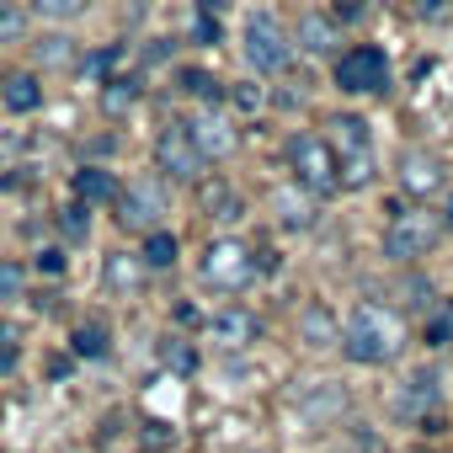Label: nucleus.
I'll return each mask as SVG.
<instances>
[{
  "label": "nucleus",
  "instance_id": "1",
  "mask_svg": "<svg viewBox=\"0 0 453 453\" xmlns=\"http://www.w3.org/2000/svg\"><path fill=\"white\" fill-rule=\"evenodd\" d=\"M400 347H405V326H400V315H389L384 304H357V310L347 315V326H342V352H347L352 363H363V368L389 363Z\"/></svg>",
  "mask_w": 453,
  "mask_h": 453
},
{
  "label": "nucleus",
  "instance_id": "2",
  "mask_svg": "<svg viewBox=\"0 0 453 453\" xmlns=\"http://www.w3.org/2000/svg\"><path fill=\"white\" fill-rule=\"evenodd\" d=\"M283 160H288V171L299 176V187H304V192H336V187H342L336 150H331L320 134H288Z\"/></svg>",
  "mask_w": 453,
  "mask_h": 453
},
{
  "label": "nucleus",
  "instance_id": "3",
  "mask_svg": "<svg viewBox=\"0 0 453 453\" xmlns=\"http://www.w3.org/2000/svg\"><path fill=\"white\" fill-rule=\"evenodd\" d=\"M442 235V219L426 213V208H400L389 219V230H384V257L389 262H421Z\"/></svg>",
  "mask_w": 453,
  "mask_h": 453
},
{
  "label": "nucleus",
  "instance_id": "4",
  "mask_svg": "<svg viewBox=\"0 0 453 453\" xmlns=\"http://www.w3.org/2000/svg\"><path fill=\"white\" fill-rule=\"evenodd\" d=\"M246 59H251V70H262V75H283V70L294 65V43H288L283 22H278L273 12H251V17H246Z\"/></svg>",
  "mask_w": 453,
  "mask_h": 453
},
{
  "label": "nucleus",
  "instance_id": "5",
  "mask_svg": "<svg viewBox=\"0 0 453 453\" xmlns=\"http://www.w3.org/2000/svg\"><path fill=\"white\" fill-rule=\"evenodd\" d=\"M336 86L347 96H379L389 91V54L379 43H357L336 59Z\"/></svg>",
  "mask_w": 453,
  "mask_h": 453
},
{
  "label": "nucleus",
  "instance_id": "6",
  "mask_svg": "<svg viewBox=\"0 0 453 453\" xmlns=\"http://www.w3.org/2000/svg\"><path fill=\"white\" fill-rule=\"evenodd\" d=\"M257 278V251L241 246V241H213L203 251V283L219 288V294H241L246 283Z\"/></svg>",
  "mask_w": 453,
  "mask_h": 453
},
{
  "label": "nucleus",
  "instance_id": "7",
  "mask_svg": "<svg viewBox=\"0 0 453 453\" xmlns=\"http://www.w3.org/2000/svg\"><path fill=\"white\" fill-rule=\"evenodd\" d=\"M389 405H395V416H405V421H421L426 432H437L442 373H437V368H416V373H405V384L389 395Z\"/></svg>",
  "mask_w": 453,
  "mask_h": 453
},
{
  "label": "nucleus",
  "instance_id": "8",
  "mask_svg": "<svg viewBox=\"0 0 453 453\" xmlns=\"http://www.w3.org/2000/svg\"><path fill=\"white\" fill-rule=\"evenodd\" d=\"M155 165H160L171 181H197L203 165H208V155L197 150V139H192L187 123H165L160 139H155Z\"/></svg>",
  "mask_w": 453,
  "mask_h": 453
},
{
  "label": "nucleus",
  "instance_id": "9",
  "mask_svg": "<svg viewBox=\"0 0 453 453\" xmlns=\"http://www.w3.org/2000/svg\"><path fill=\"white\" fill-rule=\"evenodd\" d=\"M112 213H118V224H123V230H134V235H150L155 224H160V213H165V192H160L150 176H134V181L118 192Z\"/></svg>",
  "mask_w": 453,
  "mask_h": 453
},
{
  "label": "nucleus",
  "instance_id": "10",
  "mask_svg": "<svg viewBox=\"0 0 453 453\" xmlns=\"http://www.w3.org/2000/svg\"><path fill=\"white\" fill-rule=\"evenodd\" d=\"M197 208H203L213 224H235V219L246 213L235 181H224V176H203V181H197Z\"/></svg>",
  "mask_w": 453,
  "mask_h": 453
},
{
  "label": "nucleus",
  "instance_id": "11",
  "mask_svg": "<svg viewBox=\"0 0 453 453\" xmlns=\"http://www.w3.org/2000/svg\"><path fill=\"white\" fill-rule=\"evenodd\" d=\"M187 128H192V139H197V150H203L208 160H224V155H235V123L224 118V112H197Z\"/></svg>",
  "mask_w": 453,
  "mask_h": 453
},
{
  "label": "nucleus",
  "instance_id": "12",
  "mask_svg": "<svg viewBox=\"0 0 453 453\" xmlns=\"http://www.w3.org/2000/svg\"><path fill=\"white\" fill-rule=\"evenodd\" d=\"M400 187H405L411 197L437 192V187H442V160H437L432 150H405V155H400Z\"/></svg>",
  "mask_w": 453,
  "mask_h": 453
},
{
  "label": "nucleus",
  "instance_id": "13",
  "mask_svg": "<svg viewBox=\"0 0 453 453\" xmlns=\"http://www.w3.org/2000/svg\"><path fill=\"white\" fill-rule=\"evenodd\" d=\"M208 336L219 342V347H246V342H257V315L251 310H241V304H230V310H219L213 320H208Z\"/></svg>",
  "mask_w": 453,
  "mask_h": 453
},
{
  "label": "nucleus",
  "instance_id": "14",
  "mask_svg": "<svg viewBox=\"0 0 453 453\" xmlns=\"http://www.w3.org/2000/svg\"><path fill=\"white\" fill-rule=\"evenodd\" d=\"M326 144L336 150V160L373 155V150H368V123H363V118H352V112H336V118L326 123Z\"/></svg>",
  "mask_w": 453,
  "mask_h": 453
},
{
  "label": "nucleus",
  "instance_id": "15",
  "mask_svg": "<svg viewBox=\"0 0 453 453\" xmlns=\"http://www.w3.org/2000/svg\"><path fill=\"white\" fill-rule=\"evenodd\" d=\"M299 411H304L310 421H331V416L347 411V389H342L336 379H320V389H299Z\"/></svg>",
  "mask_w": 453,
  "mask_h": 453
},
{
  "label": "nucleus",
  "instance_id": "16",
  "mask_svg": "<svg viewBox=\"0 0 453 453\" xmlns=\"http://www.w3.org/2000/svg\"><path fill=\"white\" fill-rule=\"evenodd\" d=\"M118 192H123V187H118V176H112L107 165H81V171H75V197H81L86 208H91V203H118Z\"/></svg>",
  "mask_w": 453,
  "mask_h": 453
},
{
  "label": "nucleus",
  "instance_id": "17",
  "mask_svg": "<svg viewBox=\"0 0 453 453\" xmlns=\"http://www.w3.org/2000/svg\"><path fill=\"white\" fill-rule=\"evenodd\" d=\"M0 102H6V112H38V107H43V86H38V75L12 70L6 81H0Z\"/></svg>",
  "mask_w": 453,
  "mask_h": 453
},
{
  "label": "nucleus",
  "instance_id": "18",
  "mask_svg": "<svg viewBox=\"0 0 453 453\" xmlns=\"http://www.w3.org/2000/svg\"><path fill=\"white\" fill-rule=\"evenodd\" d=\"M299 342H304V347H336V342H342L336 315H331L326 304H310V310L299 315Z\"/></svg>",
  "mask_w": 453,
  "mask_h": 453
},
{
  "label": "nucleus",
  "instance_id": "19",
  "mask_svg": "<svg viewBox=\"0 0 453 453\" xmlns=\"http://www.w3.org/2000/svg\"><path fill=\"white\" fill-rule=\"evenodd\" d=\"M299 49L304 54H336V22L331 17H320V12H310V17H299Z\"/></svg>",
  "mask_w": 453,
  "mask_h": 453
},
{
  "label": "nucleus",
  "instance_id": "20",
  "mask_svg": "<svg viewBox=\"0 0 453 453\" xmlns=\"http://www.w3.org/2000/svg\"><path fill=\"white\" fill-rule=\"evenodd\" d=\"M273 208H278V224H288V230H310V224H315V208H310L304 187H283L273 197Z\"/></svg>",
  "mask_w": 453,
  "mask_h": 453
},
{
  "label": "nucleus",
  "instance_id": "21",
  "mask_svg": "<svg viewBox=\"0 0 453 453\" xmlns=\"http://www.w3.org/2000/svg\"><path fill=\"white\" fill-rule=\"evenodd\" d=\"M176 257H181L176 235H165V230H150V235H144V251H139L144 273H171V267H176Z\"/></svg>",
  "mask_w": 453,
  "mask_h": 453
},
{
  "label": "nucleus",
  "instance_id": "22",
  "mask_svg": "<svg viewBox=\"0 0 453 453\" xmlns=\"http://www.w3.org/2000/svg\"><path fill=\"white\" fill-rule=\"evenodd\" d=\"M134 102H139V81H134V75H112V81L102 86V107H107V112H128Z\"/></svg>",
  "mask_w": 453,
  "mask_h": 453
},
{
  "label": "nucleus",
  "instance_id": "23",
  "mask_svg": "<svg viewBox=\"0 0 453 453\" xmlns=\"http://www.w3.org/2000/svg\"><path fill=\"white\" fill-rule=\"evenodd\" d=\"M59 235L70 241V246H81L86 235H91V219H86V203L75 197L70 208H59Z\"/></svg>",
  "mask_w": 453,
  "mask_h": 453
},
{
  "label": "nucleus",
  "instance_id": "24",
  "mask_svg": "<svg viewBox=\"0 0 453 453\" xmlns=\"http://www.w3.org/2000/svg\"><path fill=\"white\" fill-rule=\"evenodd\" d=\"M70 347H75V357H107V331L102 326H75V336H70Z\"/></svg>",
  "mask_w": 453,
  "mask_h": 453
},
{
  "label": "nucleus",
  "instance_id": "25",
  "mask_svg": "<svg viewBox=\"0 0 453 453\" xmlns=\"http://www.w3.org/2000/svg\"><path fill=\"white\" fill-rule=\"evenodd\" d=\"M22 288H27V267H22V262H12V257H0V304L22 299Z\"/></svg>",
  "mask_w": 453,
  "mask_h": 453
},
{
  "label": "nucleus",
  "instance_id": "26",
  "mask_svg": "<svg viewBox=\"0 0 453 453\" xmlns=\"http://www.w3.org/2000/svg\"><path fill=\"white\" fill-rule=\"evenodd\" d=\"M75 59V38H65V33H54V38H38V65H70Z\"/></svg>",
  "mask_w": 453,
  "mask_h": 453
},
{
  "label": "nucleus",
  "instance_id": "27",
  "mask_svg": "<svg viewBox=\"0 0 453 453\" xmlns=\"http://www.w3.org/2000/svg\"><path fill=\"white\" fill-rule=\"evenodd\" d=\"M22 38H27V12L0 0V43H22Z\"/></svg>",
  "mask_w": 453,
  "mask_h": 453
},
{
  "label": "nucleus",
  "instance_id": "28",
  "mask_svg": "<svg viewBox=\"0 0 453 453\" xmlns=\"http://www.w3.org/2000/svg\"><path fill=\"white\" fill-rule=\"evenodd\" d=\"M181 91L197 96V102H219V81L208 70H181Z\"/></svg>",
  "mask_w": 453,
  "mask_h": 453
},
{
  "label": "nucleus",
  "instance_id": "29",
  "mask_svg": "<svg viewBox=\"0 0 453 453\" xmlns=\"http://www.w3.org/2000/svg\"><path fill=\"white\" fill-rule=\"evenodd\" d=\"M160 357H165V363H171L176 373H192V368H197V352H192V347H187L181 336H171V342H160Z\"/></svg>",
  "mask_w": 453,
  "mask_h": 453
},
{
  "label": "nucleus",
  "instance_id": "30",
  "mask_svg": "<svg viewBox=\"0 0 453 453\" xmlns=\"http://www.w3.org/2000/svg\"><path fill=\"white\" fill-rule=\"evenodd\" d=\"M139 267H144V262H139ZM139 267H134L128 257H107V273H102V278H107L112 288H134V278H139Z\"/></svg>",
  "mask_w": 453,
  "mask_h": 453
},
{
  "label": "nucleus",
  "instance_id": "31",
  "mask_svg": "<svg viewBox=\"0 0 453 453\" xmlns=\"http://www.w3.org/2000/svg\"><path fill=\"white\" fill-rule=\"evenodd\" d=\"M33 12H38V17H54V22H65V17H81V12H86V0H33Z\"/></svg>",
  "mask_w": 453,
  "mask_h": 453
},
{
  "label": "nucleus",
  "instance_id": "32",
  "mask_svg": "<svg viewBox=\"0 0 453 453\" xmlns=\"http://www.w3.org/2000/svg\"><path fill=\"white\" fill-rule=\"evenodd\" d=\"M192 38H197V43H219V22H213L208 12H192Z\"/></svg>",
  "mask_w": 453,
  "mask_h": 453
},
{
  "label": "nucleus",
  "instance_id": "33",
  "mask_svg": "<svg viewBox=\"0 0 453 453\" xmlns=\"http://www.w3.org/2000/svg\"><path fill=\"white\" fill-rule=\"evenodd\" d=\"M230 102H235V107H241V112H257V107H262V91H257V86H246V81H241V86H230Z\"/></svg>",
  "mask_w": 453,
  "mask_h": 453
},
{
  "label": "nucleus",
  "instance_id": "34",
  "mask_svg": "<svg viewBox=\"0 0 453 453\" xmlns=\"http://www.w3.org/2000/svg\"><path fill=\"white\" fill-rule=\"evenodd\" d=\"M70 267V257L59 251V246H49V251H38V273H49V278H59Z\"/></svg>",
  "mask_w": 453,
  "mask_h": 453
},
{
  "label": "nucleus",
  "instance_id": "35",
  "mask_svg": "<svg viewBox=\"0 0 453 453\" xmlns=\"http://www.w3.org/2000/svg\"><path fill=\"white\" fill-rule=\"evenodd\" d=\"M448 342H453V315H437L426 326V347H448Z\"/></svg>",
  "mask_w": 453,
  "mask_h": 453
},
{
  "label": "nucleus",
  "instance_id": "36",
  "mask_svg": "<svg viewBox=\"0 0 453 453\" xmlns=\"http://www.w3.org/2000/svg\"><path fill=\"white\" fill-rule=\"evenodd\" d=\"M0 347H22V331L12 320H0Z\"/></svg>",
  "mask_w": 453,
  "mask_h": 453
},
{
  "label": "nucleus",
  "instance_id": "37",
  "mask_svg": "<svg viewBox=\"0 0 453 453\" xmlns=\"http://www.w3.org/2000/svg\"><path fill=\"white\" fill-rule=\"evenodd\" d=\"M192 6H197V12H208V17H219L224 6H230V0H192Z\"/></svg>",
  "mask_w": 453,
  "mask_h": 453
},
{
  "label": "nucleus",
  "instance_id": "38",
  "mask_svg": "<svg viewBox=\"0 0 453 453\" xmlns=\"http://www.w3.org/2000/svg\"><path fill=\"white\" fill-rule=\"evenodd\" d=\"M442 6H448V0H416V12H421V17H437Z\"/></svg>",
  "mask_w": 453,
  "mask_h": 453
},
{
  "label": "nucleus",
  "instance_id": "39",
  "mask_svg": "<svg viewBox=\"0 0 453 453\" xmlns=\"http://www.w3.org/2000/svg\"><path fill=\"white\" fill-rule=\"evenodd\" d=\"M17 368V347H0V373H12Z\"/></svg>",
  "mask_w": 453,
  "mask_h": 453
},
{
  "label": "nucleus",
  "instance_id": "40",
  "mask_svg": "<svg viewBox=\"0 0 453 453\" xmlns=\"http://www.w3.org/2000/svg\"><path fill=\"white\" fill-rule=\"evenodd\" d=\"M442 219H448V230H453V197H448V208H442Z\"/></svg>",
  "mask_w": 453,
  "mask_h": 453
}]
</instances>
